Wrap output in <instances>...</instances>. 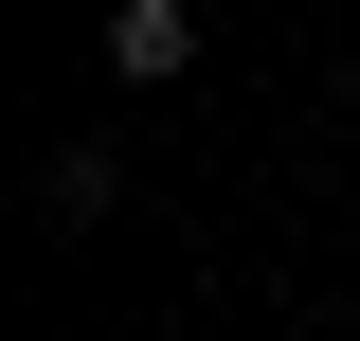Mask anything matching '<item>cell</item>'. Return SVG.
I'll use <instances>...</instances> for the list:
<instances>
[{"label": "cell", "instance_id": "obj_1", "mask_svg": "<svg viewBox=\"0 0 360 341\" xmlns=\"http://www.w3.org/2000/svg\"><path fill=\"white\" fill-rule=\"evenodd\" d=\"M198 72V18L180 0H108V90H180Z\"/></svg>", "mask_w": 360, "mask_h": 341}, {"label": "cell", "instance_id": "obj_2", "mask_svg": "<svg viewBox=\"0 0 360 341\" xmlns=\"http://www.w3.org/2000/svg\"><path fill=\"white\" fill-rule=\"evenodd\" d=\"M108 215H127V162L108 144H54L37 162V234H108Z\"/></svg>", "mask_w": 360, "mask_h": 341}]
</instances>
